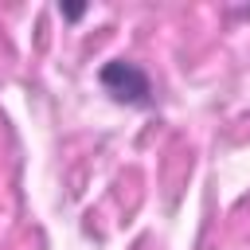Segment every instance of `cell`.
<instances>
[{
	"instance_id": "obj_1",
	"label": "cell",
	"mask_w": 250,
	"mask_h": 250,
	"mask_svg": "<svg viewBox=\"0 0 250 250\" xmlns=\"http://www.w3.org/2000/svg\"><path fill=\"white\" fill-rule=\"evenodd\" d=\"M98 82H102V90H105L113 102H121V105H152V82H148V74H145L137 62L113 59V62L102 66Z\"/></svg>"
}]
</instances>
